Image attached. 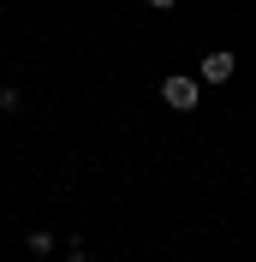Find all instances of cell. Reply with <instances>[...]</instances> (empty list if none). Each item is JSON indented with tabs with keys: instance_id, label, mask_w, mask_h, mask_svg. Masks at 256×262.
Masks as SVG:
<instances>
[{
	"instance_id": "5b68a950",
	"label": "cell",
	"mask_w": 256,
	"mask_h": 262,
	"mask_svg": "<svg viewBox=\"0 0 256 262\" xmlns=\"http://www.w3.org/2000/svg\"><path fill=\"white\" fill-rule=\"evenodd\" d=\"M66 262H96V256H90L83 245H72V256H66Z\"/></svg>"
},
{
	"instance_id": "3957f363",
	"label": "cell",
	"mask_w": 256,
	"mask_h": 262,
	"mask_svg": "<svg viewBox=\"0 0 256 262\" xmlns=\"http://www.w3.org/2000/svg\"><path fill=\"white\" fill-rule=\"evenodd\" d=\"M48 250H54V232L36 227V232H30V256H48Z\"/></svg>"
},
{
	"instance_id": "7a4b0ae2",
	"label": "cell",
	"mask_w": 256,
	"mask_h": 262,
	"mask_svg": "<svg viewBox=\"0 0 256 262\" xmlns=\"http://www.w3.org/2000/svg\"><path fill=\"white\" fill-rule=\"evenodd\" d=\"M232 72H239V60H232L226 48H215V54H208L203 66H197V78H203V83H226Z\"/></svg>"
},
{
	"instance_id": "6da1fadb",
	"label": "cell",
	"mask_w": 256,
	"mask_h": 262,
	"mask_svg": "<svg viewBox=\"0 0 256 262\" xmlns=\"http://www.w3.org/2000/svg\"><path fill=\"white\" fill-rule=\"evenodd\" d=\"M197 96H203V78H185V72H173V78H161V101L173 107V114H191Z\"/></svg>"
},
{
	"instance_id": "277c9868",
	"label": "cell",
	"mask_w": 256,
	"mask_h": 262,
	"mask_svg": "<svg viewBox=\"0 0 256 262\" xmlns=\"http://www.w3.org/2000/svg\"><path fill=\"white\" fill-rule=\"evenodd\" d=\"M18 107H24V96H18L12 83H6V90H0V114H18Z\"/></svg>"
},
{
	"instance_id": "8992f818",
	"label": "cell",
	"mask_w": 256,
	"mask_h": 262,
	"mask_svg": "<svg viewBox=\"0 0 256 262\" xmlns=\"http://www.w3.org/2000/svg\"><path fill=\"white\" fill-rule=\"evenodd\" d=\"M149 6H155V12H173V6H179V0H149Z\"/></svg>"
}]
</instances>
